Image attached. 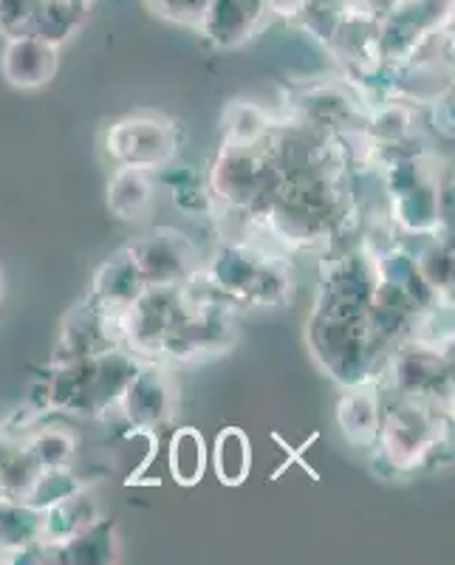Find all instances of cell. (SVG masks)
<instances>
[{
    "instance_id": "cell-6",
    "label": "cell",
    "mask_w": 455,
    "mask_h": 565,
    "mask_svg": "<svg viewBox=\"0 0 455 565\" xmlns=\"http://www.w3.org/2000/svg\"><path fill=\"white\" fill-rule=\"evenodd\" d=\"M0 71L14 88H43L57 74V45L38 34L7 38Z\"/></svg>"
},
{
    "instance_id": "cell-2",
    "label": "cell",
    "mask_w": 455,
    "mask_h": 565,
    "mask_svg": "<svg viewBox=\"0 0 455 565\" xmlns=\"http://www.w3.org/2000/svg\"><path fill=\"white\" fill-rule=\"evenodd\" d=\"M105 148L119 168H139L150 173L173 159L179 148V130L173 122L154 114L128 116L108 130Z\"/></svg>"
},
{
    "instance_id": "cell-1",
    "label": "cell",
    "mask_w": 455,
    "mask_h": 565,
    "mask_svg": "<svg viewBox=\"0 0 455 565\" xmlns=\"http://www.w3.org/2000/svg\"><path fill=\"white\" fill-rule=\"evenodd\" d=\"M207 282L226 302H281L289 291V275H283L275 257L246 246H226L212 260Z\"/></svg>"
},
{
    "instance_id": "cell-4",
    "label": "cell",
    "mask_w": 455,
    "mask_h": 565,
    "mask_svg": "<svg viewBox=\"0 0 455 565\" xmlns=\"http://www.w3.org/2000/svg\"><path fill=\"white\" fill-rule=\"evenodd\" d=\"M145 286H179L195 277V252L181 235L159 232L128 246Z\"/></svg>"
},
{
    "instance_id": "cell-14",
    "label": "cell",
    "mask_w": 455,
    "mask_h": 565,
    "mask_svg": "<svg viewBox=\"0 0 455 565\" xmlns=\"http://www.w3.org/2000/svg\"><path fill=\"white\" fill-rule=\"evenodd\" d=\"M43 0H0V34L18 38V34H34Z\"/></svg>"
},
{
    "instance_id": "cell-16",
    "label": "cell",
    "mask_w": 455,
    "mask_h": 565,
    "mask_svg": "<svg viewBox=\"0 0 455 565\" xmlns=\"http://www.w3.org/2000/svg\"><path fill=\"white\" fill-rule=\"evenodd\" d=\"M60 3H71V7H83V9H88V0H60Z\"/></svg>"
},
{
    "instance_id": "cell-3",
    "label": "cell",
    "mask_w": 455,
    "mask_h": 565,
    "mask_svg": "<svg viewBox=\"0 0 455 565\" xmlns=\"http://www.w3.org/2000/svg\"><path fill=\"white\" fill-rule=\"evenodd\" d=\"M385 447V456L393 467L413 469L427 461L433 450V422H430L427 402L408 398L399 407L388 411L379 422V438Z\"/></svg>"
},
{
    "instance_id": "cell-12",
    "label": "cell",
    "mask_w": 455,
    "mask_h": 565,
    "mask_svg": "<svg viewBox=\"0 0 455 565\" xmlns=\"http://www.w3.org/2000/svg\"><path fill=\"white\" fill-rule=\"evenodd\" d=\"M207 469V447L204 438L193 427H181L170 444V476L181 487H195Z\"/></svg>"
},
{
    "instance_id": "cell-9",
    "label": "cell",
    "mask_w": 455,
    "mask_h": 565,
    "mask_svg": "<svg viewBox=\"0 0 455 565\" xmlns=\"http://www.w3.org/2000/svg\"><path fill=\"white\" fill-rule=\"evenodd\" d=\"M154 204V181L148 170L116 168L108 181V206L119 221H139Z\"/></svg>"
},
{
    "instance_id": "cell-8",
    "label": "cell",
    "mask_w": 455,
    "mask_h": 565,
    "mask_svg": "<svg viewBox=\"0 0 455 565\" xmlns=\"http://www.w3.org/2000/svg\"><path fill=\"white\" fill-rule=\"evenodd\" d=\"M141 291H145V282H141L139 271H136L134 257H130L128 249H123L116 252L108 264L97 271L91 300L97 302V306H103V309L125 315V309H128Z\"/></svg>"
},
{
    "instance_id": "cell-7",
    "label": "cell",
    "mask_w": 455,
    "mask_h": 565,
    "mask_svg": "<svg viewBox=\"0 0 455 565\" xmlns=\"http://www.w3.org/2000/svg\"><path fill=\"white\" fill-rule=\"evenodd\" d=\"M266 12V0H207L199 29L221 49H232L255 34Z\"/></svg>"
},
{
    "instance_id": "cell-11",
    "label": "cell",
    "mask_w": 455,
    "mask_h": 565,
    "mask_svg": "<svg viewBox=\"0 0 455 565\" xmlns=\"http://www.w3.org/2000/svg\"><path fill=\"white\" fill-rule=\"evenodd\" d=\"M215 472H219L221 481L226 487H241L250 476V461H252V450H250V438H246L244 430H237V427H226V430L219 433V441H215Z\"/></svg>"
},
{
    "instance_id": "cell-13",
    "label": "cell",
    "mask_w": 455,
    "mask_h": 565,
    "mask_svg": "<svg viewBox=\"0 0 455 565\" xmlns=\"http://www.w3.org/2000/svg\"><path fill=\"white\" fill-rule=\"evenodd\" d=\"M27 450L40 463V469H57L68 467L71 456L77 450V441L68 430L52 427V430H43L40 436H34Z\"/></svg>"
},
{
    "instance_id": "cell-10",
    "label": "cell",
    "mask_w": 455,
    "mask_h": 565,
    "mask_svg": "<svg viewBox=\"0 0 455 565\" xmlns=\"http://www.w3.org/2000/svg\"><path fill=\"white\" fill-rule=\"evenodd\" d=\"M340 416L342 430L351 438L353 447H373L379 438V422H382V413H379V402L371 393H351L340 402Z\"/></svg>"
},
{
    "instance_id": "cell-15",
    "label": "cell",
    "mask_w": 455,
    "mask_h": 565,
    "mask_svg": "<svg viewBox=\"0 0 455 565\" xmlns=\"http://www.w3.org/2000/svg\"><path fill=\"white\" fill-rule=\"evenodd\" d=\"M306 7V0H266V9L275 14H286V18H297Z\"/></svg>"
},
{
    "instance_id": "cell-5",
    "label": "cell",
    "mask_w": 455,
    "mask_h": 565,
    "mask_svg": "<svg viewBox=\"0 0 455 565\" xmlns=\"http://www.w3.org/2000/svg\"><path fill=\"white\" fill-rule=\"evenodd\" d=\"M116 405L123 407L125 416L134 424L159 427V424L170 422L176 413L173 380L159 365L136 367Z\"/></svg>"
}]
</instances>
